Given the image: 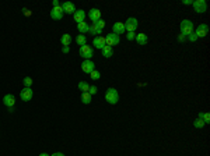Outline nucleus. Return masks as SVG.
I'll list each match as a JSON object with an SVG mask.
<instances>
[{
    "label": "nucleus",
    "mask_w": 210,
    "mask_h": 156,
    "mask_svg": "<svg viewBox=\"0 0 210 156\" xmlns=\"http://www.w3.org/2000/svg\"><path fill=\"white\" fill-rule=\"evenodd\" d=\"M39 156H50V155H48V153H45V152H44V153H41Z\"/></svg>",
    "instance_id": "39"
},
{
    "label": "nucleus",
    "mask_w": 210,
    "mask_h": 156,
    "mask_svg": "<svg viewBox=\"0 0 210 156\" xmlns=\"http://www.w3.org/2000/svg\"><path fill=\"white\" fill-rule=\"evenodd\" d=\"M88 17L92 21V24H94V22H97L98 20H101V10H98V8H90Z\"/></svg>",
    "instance_id": "14"
},
{
    "label": "nucleus",
    "mask_w": 210,
    "mask_h": 156,
    "mask_svg": "<svg viewBox=\"0 0 210 156\" xmlns=\"http://www.w3.org/2000/svg\"><path fill=\"white\" fill-rule=\"evenodd\" d=\"M22 84H24L25 88H31V85H32V78H31V77L22 78Z\"/></svg>",
    "instance_id": "28"
},
{
    "label": "nucleus",
    "mask_w": 210,
    "mask_h": 156,
    "mask_svg": "<svg viewBox=\"0 0 210 156\" xmlns=\"http://www.w3.org/2000/svg\"><path fill=\"white\" fill-rule=\"evenodd\" d=\"M198 119H202L204 121V124H207V123H210V114L209 113H199Z\"/></svg>",
    "instance_id": "25"
},
{
    "label": "nucleus",
    "mask_w": 210,
    "mask_h": 156,
    "mask_svg": "<svg viewBox=\"0 0 210 156\" xmlns=\"http://www.w3.org/2000/svg\"><path fill=\"white\" fill-rule=\"evenodd\" d=\"M62 10L66 14H74V11L77 10V8H76V6L73 4L72 2H64L63 4H62Z\"/></svg>",
    "instance_id": "13"
},
{
    "label": "nucleus",
    "mask_w": 210,
    "mask_h": 156,
    "mask_svg": "<svg viewBox=\"0 0 210 156\" xmlns=\"http://www.w3.org/2000/svg\"><path fill=\"white\" fill-rule=\"evenodd\" d=\"M176 41H178V42H181V43H182V42H185V41H186V36H184L182 33H179V35L176 36Z\"/></svg>",
    "instance_id": "33"
},
{
    "label": "nucleus",
    "mask_w": 210,
    "mask_h": 156,
    "mask_svg": "<svg viewBox=\"0 0 210 156\" xmlns=\"http://www.w3.org/2000/svg\"><path fill=\"white\" fill-rule=\"evenodd\" d=\"M188 41H190V42H195V41H198V36L195 35V32H193V33H190V35L188 36Z\"/></svg>",
    "instance_id": "32"
},
{
    "label": "nucleus",
    "mask_w": 210,
    "mask_h": 156,
    "mask_svg": "<svg viewBox=\"0 0 210 156\" xmlns=\"http://www.w3.org/2000/svg\"><path fill=\"white\" fill-rule=\"evenodd\" d=\"M134 39H136L137 45H140V46H144V45L147 43V41H148V38H147V35H146V33H137Z\"/></svg>",
    "instance_id": "17"
},
{
    "label": "nucleus",
    "mask_w": 210,
    "mask_h": 156,
    "mask_svg": "<svg viewBox=\"0 0 210 156\" xmlns=\"http://www.w3.org/2000/svg\"><path fill=\"white\" fill-rule=\"evenodd\" d=\"M63 10H62V6H56V7H52L50 10V18L52 20H62L63 18Z\"/></svg>",
    "instance_id": "8"
},
{
    "label": "nucleus",
    "mask_w": 210,
    "mask_h": 156,
    "mask_svg": "<svg viewBox=\"0 0 210 156\" xmlns=\"http://www.w3.org/2000/svg\"><path fill=\"white\" fill-rule=\"evenodd\" d=\"M86 15H87L86 11L81 10V8H78V10L74 11V14H73V18H74V21L78 24V22H83L84 20H86Z\"/></svg>",
    "instance_id": "15"
},
{
    "label": "nucleus",
    "mask_w": 210,
    "mask_h": 156,
    "mask_svg": "<svg viewBox=\"0 0 210 156\" xmlns=\"http://www.w3.org/2000/svg\"><path fill=\"white\" fill-rule=\"evenodd\" d=\"M105 100L109 105H116L119 102V93L115 88H108L105 92Z\"/></svg>",
    "instance_id": "2"
},
{
    "label": "nucleus",
    "mask_w": 210,
    "mask_h": 156,
    "mask_svg": "<svg viewBox=\"0 0 210 156\" xmlns=\"http://www.w3.org/2000/svg\"><path fill=\"white\" fill-rule=\"evenodd\" d=\"M92 45H94V47H97V49L102 50L104 47H105V36H95L94 39H92Z\"/></svg>",
    "instance_id": "11"
},
{
    "label": "nucleus",
    "mask_w": 210,
    "mask_h": 156,
    "mask_svg": "<svg viewBox=\"0 0 210 156\" xmlns=\"http://www.w3.org/2000/svg\"><path fill=\"white\" fill-rule=\"evenodd\" d=\"M62 50H63V53H69L70 52V47L69 46H63V49H62Z\"/></svg>",
    "instance_id": "34"
},
{
    "label": "nucleus",
    "mask_w": 210,
    "mask_h": 156,
    "mask_svg": "<svg viewBox=\"0 0 210 156\" xmlns=\"http://www.w3.org/2000/svg\"><path fill=\"white\" fill-rule=\"evenodd\" d=\"M179 31L184 36H189L190 33H193L195 31V25L190 20H182L181 24H179Z\"/></svg>",
    "instance_id": "1"
},
{
    "label": "nucleus",
    "mask_w": 210,
    "mask_h": 156,
    "mask_svg": "<svg viewBox=\"0 0 210 156\" xmlns=\"http://www.w3.org/2000/svg\"><path fill=\"white\" fill-rule=\"evenodd\" d=\"M78 89L81 91V93H83V92H88L90 85L86 82V81H80V82H78Z\"/></svg>",
    "instance_id": "24"
},
{
    "label": "nucleus",
    "mask_w": 210,
    "mask_h": 156,
    "mask_svg": "<svg viewBox=\"0 0 210 156\" xmlns=\"http://www.w3.org/2000/svg\"><path fill=\"white\" fill-rule=\"evenodd\" d=\"M192 6H193V10L199 14L206 13V10H207L206 0H195V2H192Z\"/></svg>",
    "instance_id": "6"
},
{
    "label": "nucleus",
    "mask_w": 210,
    "mask_h": 156,
    "mask_svg": "<svg viewBox=\"0 0 210 156\" xmlns=\"http://www.w3.org/2000/svg\"><path fill=\"white\" fill-rule=\"evenodd\" d=\"M204 125H206V124H204V121L202 119H196L195 121H193V127H195V128H203Z\"/></svg>",
    "instance_id": "27"
},
{
    "label": "nucleus",
    "mask_w": 210,
    "mask_h": 156,
    "mask_svg": "<svg viewBox=\"0 0 210 156\" xmlns=\"http://www.w3.org/2000/svg\"><path fill=\"white\" fill-rule=\"evenodd\" d=\"M50 156H64V155H63L62 152H55L53 155H50Z\"/></svg>",
    "instance_id": "37"
},
{
    "label": "nucleus",
    "mask_w": 210,
    "mask_h": 156,
    "mask_svg": "<svg viewBox=\"0 0 210 156\" xmlns=\"http://www.w3.org/2000/svg\"><path fill=\"white\" fill-rule=\"evenodd\" d=\"M81 70H83L86 74H90V72H92L95 70V64L92 63L91 60H84L83 63H81Z\"/></svg>",
    "instance_id": "10"
},
{
    "label": "nucleus",
    "mask_w": 210,
    "mask_h": 156,
    "mask_svg": "<svg viewBox=\"0 0 210 156\" xmlns=\"http://www.w3.org/2000/svg\"><path fill=\"white\" fill-rule=\"evenodd\" d=\"M91 100H92V96L88 92H83V93H81V102H83L84 105H90Z\"/></svg>",
    "instance_id": "21"
},
{
    "label": "nucleus",
    "mask_w": 210,
    "mask_h": 156,
    "mask_svg": "<svg viewBox=\"0 0 210 156\" xmlns=\"http://www.w3.org/2000/svg\"><path fill=\"white\" fill-rule=\"evenodd\" d=\"M76 43L78 45V46H84V45H87V38H86V35H77L76 36Z\"/></svg>",
    "instance_id": "23"
},
{
    "label": "nucleus",
    "mask_w": 210,
    "mask_h": 156,
    "mask_svg": "<svg viewBox=\"0 0 210 156\" xmlns=\"http://www.w3.org/2000/svg\"><path fill=\"white\" fill-rule=\"evenodd\" d=\"M88 32L91 33V35H95V36H98V35H101V33H102V29H101V28H98L95 24H92V25H90V29H88Z\"/></svg>",
    "instance_id": "20"
},
{
    "label": "nucleus",
    "mask_w": 210,
    "mask_h": 156,
    "mask_svg": "<svg viewBox=\"0 0 210 156\" xmlns=\"http://www.w3.org/2000/svg\"><path fill=\"white\" fill-rule=\"evenodd\" d=\"M193 32H195V35L198 36V38H203V36H206L207 33H209V27H207L206 24H200L195 28Z\"/></svg>",
    "instance_id": "7"
},
{
    "label": "nucleus",
    "mask_w": 210,
    "mask_h": 156,
    "mask_svg": "<svg viewBox=\"0 0 210 156\" xmlns=\"http://www.w3.org/2000/svg\"><path fill=\"white\" fill-rule=\"evenodd\" d=\"M94 24L97 25L98 28H101V29H102V28L105 27V21H104V20H98V21H97V22H94Z\"/></svg>",
    "instance_id": "30"
},
{
    "label": "nucleus",
    "mask_w": 210,
    "mask_h": 156,
    "mask_svg": "<svg viewBox=\"0 0 210 156\" xmlns=\"http://www.w3.org/2000/svg\"><path fill=\"white\" fill-rule=\"evenodd\" d=\"M22 11H24V14H25V15H31V11L28 10V8H24Z\"/></svg>",
    "instance_id": "36"
},
{
    "label": "nucleus",
    "mask_w": 210,
    "mask_h": 156,
    "mask_svg": "<svg viewBox=\"0 0 210 156\" xmlns=\"http://www.w3.org/2000/svg\"><path fill=\"white\" fill-rule=\"evenodd\" d=\"M126 38H128V41H133L136 38V35H134V32H128L126 33Z\"/></svg>",
    "instance_id": "31"
},
{
    "label": "nucleus",
    "mask_w": 210,
    "mask_h": 156,
    "mask_svg": "<svg viewBox=\"0 0 210 156\" xmlns=\"http://www.w3.org/2000/svg\"><path fill=\"white\" fill-rule=\"evenodd\" d=\"M125 22L122 21H118L112 25V32L116 33V35H120V33H125Z\"/></svg>",
    "instance_id": "12"
},
{
    "label": "nucleus",
    "mask_w": 210,
    "mask_h": 156,
    "mask_svg": "<svg viewBox=\"0 0 210 156\" xmlns=\"http://www.w3.org/2000/svg\"><path fill=\"white\" fill-rule=\"evenodd\" d=\"M119 42H120V38L116 33L111 32V33H106L105 35V43L108 45V46L114 47V46H116V45H119Z\"/></svg>",
    "instance_id": "4"
},
{
    "label": "nucleus",
    "mask_w": 210,
    "mask_h": 156,
    "mask_svg": "<svg viewBox=\"0 0 210 156\" xmlns=\"http://www.w3.org/2000/svg\"><path fill=\"white\" fill-rule=\"evenodd\" d=\"M52 6H53V7H56V6H60V3H59V0H53Z\"/></svg>",
    "instance_id": "35"
},
{
    "label": "nucleus",
    "mask_w": 210,
    "mask_h": 156,
    "mask_svg": "<svg viewBox=\"0 0 210 156\" xmlns=\"http://www.w3.org/2000/svg\"><path fill=\"white\" fill-rule=\"evenodd\" d=\"M77 29H78V32H80L81 35H84V33H87V32H88V29H90V25L87 24L86 21H83V22H78V24H77Z\"/></svg>",
    "instance_id": "18"
},
{
    "label": "nucleus",
    "mask_w": 210,
    "mask_h": 156,
    "mask_svg": "<svg viewBox=\"0 0 210 156\" xmlns=\"http://www.w3.org/2000/svg\"><path fill=\"white\" fill-rule=\"evenodd\" d=\"M102 56L105 58H109L114 56V49H112L111 46H108V45H105V47L102 49Z\"/></svg>",
    "instance_id": "19"
},
{
    "label": "nucleus",
    "mask_w": 210,
    "mask_h": 156,
    "mask_svg": "<svg viewBox=\"0 0 210 156\" xmlns=\"http://www.w3.org/2000/svg\"><path fill=\"white\" fill-rule=\"evenodd\" d=\"M78 53H80V56L84 60H91V57L94 56V49H92L90 45H84V46L80 47Z\"/></svg>",
    "instance_id": "3"
},
{
    "label": "nucleus",
    "mask_w": 210,
    "mask_h": 156,
    "mask_svg": "<svg viewBox=\"0 0 210 156\" xmlns=\"http://www.w3.org/2000/svg\"><path fill=\"white\" fill-rule=\"evenodd\" d=\"M88 93L91 95V96H92V95H95V93H97V86H95V85H90Z\"/></svg>",
    "instance_id": "29"
},
{
    "label": "nucleus",
    "mask_w": 210,
    "mask_h": 156,
    "mask_svg": "<svg viewBox=\"0 0 210 156\" xmlns=\"http://www.w3.org/2000/svg\"><path fill=\"white\" fill-rule=\"evenodd\" d=\"M182 3H184V4H192V0H184Z\"/></svg>",
    "instance_id": "38"
},
{
    "label": "nucleus",
    "mask_w": 210,
    "mask_h": 156,
    "mask_svg": "<svg viewBox=\"0 0 210 156\" xmlns=\"http://www.w3.org/2000/svg\"><path fill=\"white\" fill-rule=\"evenodd\" d=\"M70 42H72V36H70L69 33H63L60 38V43L63 45V46H69Z\"/></svg>",
    "instance_id": "22"
},
{
    "label": "nucleus",
    "mask_w": 210,
    "mask_h": 156,
    "mask_svg": "<svg viewBox=\"0 0 210 156\" xmlns=\"http://www.w3.org/2000/svg\"><path fill=\"white\" fill-rule=\"evenodd\" d=\"M137 27H139V21H137V18H134V17H129V18L126 20L125 29L128 31V32H134V31L137 29Z\"/></svg>",
    "instance_id": "5"
},
{
    "label": "nucleus",
    "mask_w": 210,
    "mask_h": 156,
    "mask_svg": "<svg viewBox=\"0 0 210 156\" xmlns=\"http://www.w3.org/2000/svg\"><path fill=\"white\" fill-rule=\"evenodd\" d=\"M90 78H91V80H94V81H98L101 78V72L98 71V70H94L92 72H90Z\"/></svg>",
    "instance_id": "26"
},
{
    "label": "nucleus",
    "mask_w": 210,
    "mask_h": 156,
    "mask_svg": "<svg viewBox=\"0 0 210 156\" xmlns=\"http://www.w3.org/2000/svg\"><path fill=\"white\" fill-rule=\"evenodd\" d=\"M34 96V91L31 88H24L21 92H20V98H21L24 102H30Z\"/></svg>",
    "instance_id": "9"
},
{
    "label": "nucleus",
    "mask_w": 210,
    "mask_h": 156,
    "mask_svg": "<svg viewBox=\"0 0 210 156\" xmlns=\"http://www.w3.org/2000/svg\"><path fill=\"white\" fill-rule=\"evenodd\" d=\"M3 105L7 106V107H14V105H16V98L11 93H7L3 98Z\"/></svg>",
    "instance_id": "16"
}]
</instances>
